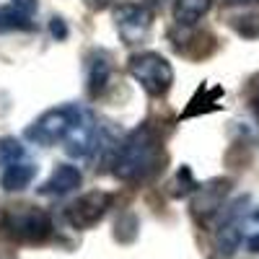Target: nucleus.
Listing matches in <instances>:
<instances>
[{"label":"nucleus","mask_w":259,"mask_h":259,"mask_svg":"<svg viewBox=\"0 0 259 259\" xmlns=\"http://www.w3.org/2000/svg\"><path fill=\"white\" fill-rule=\"evenodd\" d=\"M163 138L153 122L135 127L119 145L112 158L114 177L127 184H143L163 168Z\"/></svg>","instance_id":"nucleus-1"},{"label":"nucleus","mask_w":259,"mask_h":259,"mask_svg":"<svg viewBox=\"0 0 259 259\" xmlns=\"http://www.w3.org/2000/svg\"><path fill=\"white\" fill-rule=\"evenodd\" d=\"M0 236L13 244L24 246H36L50 241L52 236V221L50 215L29 202L18 205H6L0 210Z\"/></svg>","instance_id":"nucleus-2"},{"label":"nucleus","mask_w":259,"mask_h":259,"mask_svg":"<svg viewBox=\"0 0 259 259\" xmlns=\"http://www.w3.org/2000/svg\"><path fill=\"white\" fill-rule=\"evenodd\" d=\"M130 75H133L148 96L161 99L171 91L174 83V68L158 52H140L130 57Z\"/></svg>","instance_id":"nucleus-3"},{"label":"nucleus","mask_w":259,"mask_h":259,"mask_svg":"<svg viewBox=\"0 0 259 259\" xmlns=\"http://www.w3.org/2000/svg\"><path fill=\"white\" fill-rule=\"evenodd\" d=\"M80 114H83V109H80V106H75V104L50 109V112L36 117L26 127V140H31L36 145H57V143H65V138L70 135V130L75 127V122L80 119Z\"/></svg>","instance_id":"nucleus-4"},{"label":"nucleus","mask_w":259,"mask_h":259,"mask_svg":"<svg viewBox=\"0 0 259 259\" xmlns=\"http://www.w3.org/2000/svg\"><path fill=\"white\" fill-rule=\"evenodd\" d=\"M114 205V194L112 192H104V189H94V192H85L83 197H78L75 202L68 205L65 210V218L68 223L78 231H89L96 223L104 221V215L109 212V207Z\"/></svg>","instance_id":"nucleus-5"},{"label":"nucleus","mask_w":259,"mask_h":259,"mask_svg":"<svg viewBox=\"0 0 259 259\" xmlns=\"http://www.w3.org/2000/svg\"><path fill=\"white\" fill-rule=\"evenodd\" d=\"M114 26L127 47L140 45L148 39L153 26V11L143 3H119L114 8Z\"/></svg>","instance_id":"nucleus-6"},{"label":"nucleus","mask_w":259,"mask_h":259,"mask_svg":"<svg viewBox=\"0 0 259 259\" xmlns=\"http://www.w3.org/2000/svg\"><path fill=\"white\" fill-rule=\"evenodd\" d=\"M231 192V179H210L205 184H197V189H194L192 194V218L197 221L200 226H210V221L223 210L226 205V197Z\"/></svg>","instance_id":"nucleus-7"},{"label":"nucleus","mask_w":259,"mask_h":259,"mask_svg":"<svg viewBox=\"0 0 259 259\" xmlns=\"http://www.w3.org/2000/svg\"><path fill=\"white\" fill-rule=\"evenodd\" d=\"M62 145H65V150H68V156H73V158H85V156L94 153V148H96V122L85 109H83L80 119L75 122V127L70 130V135L65 138Z\"/></svg>","instance_id":"nucleus-8"},{"label":"nucleus","mask_w":259,"mask_h":259,"mask_svg":"<svg viewBox=\"0 0 259 259\" xmlns=\"http://www.w3.org/2000/svg\"><path fill=\"white\" fill-rule=\"evenodd\" d=\"M112 78V55L104 50H94L85 60V89L91 99H99Z\"/></svg>","instance_id":"nucleus-9"},{"label":"nucleus","mask_w":259,"mask_h":259,"mask_svg":"<svg viewBox=\"0 0 259 259\" xmlns=\"http://www.w3.org/2000/svg\"><path fill=\"white\" fill-rule=\"evenodd\" d=\"M83 182V174L78 166H70V163H60L52 177L39 187V194H45V197H62V194H70L73 189H78Z\"/></svg>","instance_id":"nucleus-10"},{"label":"nucleus","mask_w":259,"mask_h":259,"mask_svg":"<svg viewBox=\"0 0 259 259\" xmlns=\"http://www.w3.org/2000/svg\"><path fill=\"white\" fill-rule=\"evenodd\" d=\"M221 99H223V89L221 85H210V83H202L197 94H194L187 104V109L182 114V119H189V117H200V114H210V112H218L221 109Z\"/></svg>","instance_id":"nucleus-11"},{"label":"nucleus","mask_w":259,"mask_h":259,"mask_svg":"<svg viewBox=\"0 0 259 259\" xmlns=\"http://www.w3.org/2000/svg\"><path fill=\"white\" fill-rule=\"evenodd\" d=\"M36 177V163L24 158V161H18L8 168H3V177H0V187H3L6 192H21V189H26Z\"/></svg>","instance_id":"nucleus-12"},{"label":"nucleus","mask_w":259,"mask_h":259,"mask_svg":"<svg viewBox=\"0 0 259 259\" xmlns=\"http://www.w3.org/2000/svg\"><path fill=\"white\" fill-rule=\"evenodd\" d=\"M212 8V0H174V21L179 26H194Z\"/></svg>","instance_id":"nucleus-13"},{"label":"nucleus","mask_w":259,"mask_h":259,"mask_svg":"<svg viewBox=\"0 0 259 259\" xmlns=\"http://www.w3.org/2000/svg\"><path fill=\"white\" fill-rule=\"evenodd\" d=\"M8 31H34L31 16L16 6H3L0 8V34H8Z\"/></svg>","instance_id":"nucleus-14"},{"label":"nucleus","mask_w":259,"mask_h":259,"mask_svg":"<svg viewBox=\"0 0 259 259\" xmlns=\"http://www.w3.org/2000/svg\"><path fill=\"white\" fill-rule=\"evenodd\" d=\"M194 189H197V182H194V177H192V168L189 166H182L177 174H174V179L168 182V194L171 197H187V194H192Z\"/></svg>","instance_id":"nucleus-15"},{"label":"nucleus","mask_w":259,"mask_h":259,"mask_svg":"<svg viewBox=\"0 0 259 259\" xmlns=\"http://www.w3.org/2000/svg\"><path fill=\"white\" fill-rule=\"evenodd\" d=\"M24 158H29L26 156V148L21 145L16 138H0V166L8 168V166L24 161Z\"/></svg>","instance_id":"nucleus-16"},{"label":"nucleus","mask_w":259,"mask_h":259,"mask_svg":"<svg viewBox=\"0 0 259 259\" xmlns=\"http://www.w3.org/2000/svg\"><path fill=\"white\" fill-rule=\"evenodd\" d=\"M231 26L239 31L244 39H256L259 36V13H246V16H233Z\"/></svg>","instance_id":"nucleus-17"},{"label":"nucleus","mask_w":259,"mask_h":259,"mask_svg":"<svg viewBox=\"0 0 259 259\" xmlns=\"http://www.w3.org/2000/svg\"><path fill=\"white\" fill-rule=\"evenodd\" d=\"M246 96H249V106H251V112L259 122V75H254L249 80V89H246Z\"/></svg>","instance_id":"nucleus-18"},{"label":"nucleus","mask_w":259,"mask_h":259,"mask_svg":"<svg viewBox=\"0 0 259 259\" xmlns=\"http://www.w3.org/2000/svg\"><path fill=\"white\" fill-rule=\"evenodd\" d=\"M50 31H52V36L57 39V41H62V39H68V26H65V21L62 18H52V24H50Z\"/></svg>","instance_id":"nucleus-19"},{"label":"nucleus","mask_w":259,"mask_h":259,"mask_svg":"<svg viewBox=\"0 0 259 259\" xmlns=\"http://www.w3.org/2000/svg\"><path fill=\"white\" fill-rule=\"evenodd\" d=\"M244 241H246V249L251 254H259V231H251L249 236H244Z\"/></svg>","instance_id":"nucleus-20"},{"label":"nucleus","mask_w":259,"mask_h":259,"mask_svg":"<svg viewBox=\"0 0 259 259\" xmlns=\"http://www.w3.org/2000/svg\"><path fill=\"white\" fill-rule=\"evenodd\" d=\"M13 6L16 8H21V11H24V13H34L36 11V0H13Z\"/></svg>","instance_id":"nucleus-21"},{"label":"nucleus","mask_w":259,"mask_h":259,"mask_svg":"<svg viewBox=\"0 0 259 259\" xmlns=\"http://www.w3.org/2000/svg\"><path fill=\"white\" fill-rule=\"evenodd\" d=\"M85 6L94 8V11H104V8L112 6V0H85Z\"/></svg>","instance_id":"nucleus-22"},{"label":"nucleus","mask_w":259,"mask_h":259,"mask_svg":"<svg viewBox=\"0 0 259 259\" xmlns=\"http://www.w3.org/2000/svg\"><path fill=\"white\" fill-rule=\"evenodd\" d=\"M226 6H254V3H259V0H223Z\"/></svg>","instance_id":"nucleus-23"},{"label":"nucleus","mask_w":259,"mask_h":259,"mask_svg":"<svg viewBox=\"0 0 259 259\" xmlns=\"http://www.w3.org/2000/svg\"><path fill=\"white\" fill-rule=\"evenodd\" d=\"M143 6H148L150 11H153V8H158V6H163V0H143Z\"/></svg>","instance_id":"nucleus-24"}]
</instances>
